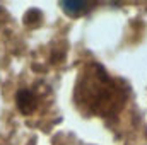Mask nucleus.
<instances>
[{
  "mask_svg": "<svg viewBox=\"0 0 147 145\" xmlns=\"http://www.w3.org/2000/svg\"><path fill=\"white\" fill-rule=\"evenodd\" d=\"M62 5H63V9H67L69 12H74V14L87 9V3H84V2H63Z\"/></svg>",
  "mask_w": 147,
  "mask_h": 145,
  "instance_id": "f257e3e1",
  "label": "nucleus"
}]
</instances>
